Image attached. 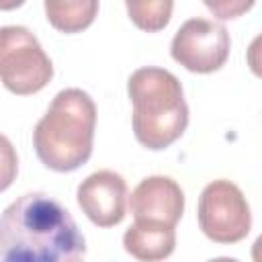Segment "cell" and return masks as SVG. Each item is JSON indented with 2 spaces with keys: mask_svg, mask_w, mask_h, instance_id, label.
Listing matches in <instances>:
<instances>
[{
  "mask_svg": "<svg viewBox=\"0 0 262 262\" xmlns=\"http://www.w3.org/2000/svg\"><path fill=\"white\" fill-rule=\"evenodd\" d=\"M135 223L176 227L184 213V192L170 176L143 178L127 199Z\"/></svg>",
  "mask_w": 262,
  "mask_h": 262,
  "instance_id": "ba28073f",
  "label": "cell"
},
{
  "mask_svg": "<svg viewBox=\"0 0 262 262\" xmlns=\"http://www.w3.org/2000/svg\"><path fill=\"white\" fill-rule=\"evenodd\" d=\"M78 207L98 227L119 225L127 213V182L115 170H96L78 184Z\"/></svg>",
  "mask_w": 262,
  "mask_h": 262,
  "instance_id": "52a82bcc",
  "label": "cell"
},
{
  "mask_svg": "<svg viewBox=\"0 0 262 262\" xmlns=\"http://www.w3.org/2000/svg\"><path fill=\"white\" fill-rule=\"evenodd\" d=\"M123 246L139 262H162L176 248V229L156 223H133L123 235Z\"/></svg>",
  "mask_w": 262,
  "mask_h": 262,
  "instance_id": "9c48e42d",
  "label": "cell"
},
{
  "mask_svg": "<svg viewBox=\"0 0 262 262\" xmlns=\"http://www.w3.org/2000/svg\"><path fill=\"white\" fill-rule=\"evenodd\" d=\"M231 51V39L221 23L194 16L182 23L170 43L176 63L192 74H213L225 66Z\"/></svg>",
  "mask_w": 262,
  "mask_h": 262,
  "instance_id": "8992f818",
  "label": "cell"
},
{
  "mask_svg": "<svg viewBox=\"0 0 262 262\" xmlns=\"http://www.w3.org/2000/svg\"><path fill=\"white\" fill-rule=\"evenodd\" d=\"M18 174V156L12 141L0 133V192L6 190Z\"/></svg>",
  "mask_w": 262,
  "mask_h": 262,
  "instance_id": "7c38bea8",
  "label": "cell"
},
{
  "mask_svg": "<svg viewBox=\"0 0 262 262\" xmlns=\"http://www.w3.org/2000/svg\"><path fill=\"white\" fill-rule=\"evenodd\" d=\"M207 262H239V260L229 258V256H219V258H211V260H207Z\"/></svg>",
  "mask_w": 262,
  "mask_h": 262,
  "instance_id": "5bb4252c",
  "label": "cell"
},
{
  "mask_svg": "<svg viewBox=\"0 0 262 262\" xmlns=\"http://www.w3.org/2000/svg\"><path fill=\"white\" fill-rule=\"evenodd\" d=\"M125 8H127L129 18L135 23V27H139L141 31H147V33H158L170 23L174 2H168V0L125 2Z\"/></svg>",
  "mask_w": 262,
  "mask_h": 262,
  "instance_id": "8fae6325",
  "label": "cell"
},
{
  "mask_svg": "<svg viewBox=\"0 0 262 262\" xmlns=\"http://www.w3.org/2000/svg\"><path fill=\"white\" fill-rule=\"evenodd\" d=\"M96 104L82 88L59 90L33 129V147L53 172H74L92 156Z\"/></svg>",
  "mask_w": 262,
  "mask_h": 262,
  "instance_id": "7a4b0ae2",
  "label": "cell"
},
{
  "mask_svg": "<svg viewBox=\"0 0 262 262\" xmlns=\"http://www.w3.org/2000/svg\"><path fill=\"white\" fill-rule=\"evenodd\" d=\"M205 6L217 16V18H237L242 12H248L252 6H254V2H239V0H231V2H227V0H223V2H205Z\"/></svg>",
  "mask_w": 262,
  "mask_h": 262,
  "instance_id": "4fadbf2b",
  "label": "cell"
},
{
  "mask_svg": "<svg viewBox=\"0 0 262 262\" xmlns=\"http://www.w3.org/2000/svg\"><path fill=\"white\" fill-rule=\"evenodd\" d=\"M53 78V63L39 39L20 25L0 27V82L18 96L41 92Z\"/></svg>",
  "mask_w": 262,
  "mask_h": 262,
  "instance_id": "277c9868",
  "label": "cell"
},
{
  "mask_svg": "<svg viewBox=\"0 0 262 262\" xmlns=\"http://www.w3.org/2000/svg\"><path fill=\"white\" fill-rule=\"evenodd\" d=\"M47 20L53 29L72 35L88 29L96 14H98V2L96 0H76V2H59V0H47L43 4Z\"/></svg>",
  "mask_w": 262,
  "mask_h": 262,
  "instance_id": "30bf717a",
  "label": "cell"
},
{
  "mask_svg": "<svg viewBox=\"0 0 262 262\" xmlns=\"http://www.w3.org/2000/svg\"><path fill=\"white\" fill-rule=\"evenodd\" d=\"M196 219L201 231L215 244L242 242L252 227L250 205L242 188L223 178L203 188L196 205Z\"/></svg>",
  "mask_w": 262,
  "mask_h": 262,
  "instance_id": "5b68a950",
  "label": "cell"
},
{
  "mask_svg": "<svg viewBox=\"0 0 262 262\" xmlns=\"http://www.w3.org/2000/svg\"><path fill=\"white\" fill-rule=\"evenodd\" d=\"M86 239L72 213L45 192H27L0 215V262H84Z\"/></svg>",
  "mask_w": 262,
  "mask_h": 262,
  "instance_id": "6da1fadb",
  "label": "cell"
},
{
  "mask_svg": "<svg viewBox=\"0 0 262 262\" xmlns=\"http://www.w3.org/2000/svg\"><path fill=\"white\" fill-rule=\"evenodd\" d=\"M127 94L133 104V135L151 149L170 147L188 127V104L180 80L156 66L135 70L127 80Z\"/></svg>",
  "mask_w": 262,
  "mask_h": 262,
  "instance_id": "3957f363",
  "label": "cell"
}]
</instances>
